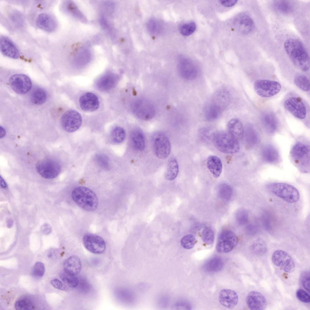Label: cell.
I'll return each instance as SVG.
<instances>
[{"label":"cell","mask_w":310,"mask_h":310,"mask_svg":"<svg viewBox=\"0 0 310 310\" xmlns=\"http://www.w3.org/2000/svg\"><path fill=\"white\" fill-rule=\"evenodd\" d=\"M285 50L293 64L299 70L308 71L310 59L307 50L302 42L295 38L286 40L284 43Z\"/></svg>","instance_id":"obj_1"},{"label":"cell","mask_w":310,"mask_h":310,"mask_svg":"<svg viewBox=\"0 0 310 310\" xmlns=\"http://www.w3.org/2000/svg\"><path fill=\"white\" fill-rule=\"evenodd\" d=\"M73 200L80 207L89 211L95 210L98 206V200L95 193L84 186L75 188L72 192Z\"/></svg>","instance_id":"obj_2"},{"label":"cell","mask_w":310,"mask_h":310,"mask_svg":"<svg viewBox=\"0 0 310 310\" xmlns=\"http://www.w3.org/2000/svg\"><path fill=\"white\" fill-rule=\"evenodd\" d=\"M310 147L298 142L293 145L290 152L291 160L301 172L308 173L310 170Z\"/></svg>","instance_id":"obj_3"},{"label":"cell","mask_w":310,"mask_h":310,"mask_svg":"<svg viewBox=\"0 0 310 310\" xmlns=\"http://www.w3.org/2000/svg\"><path fill=\"white\" fill-rule=\"evenodd\" d=\"M213 141L216 149L223 153L234 154L239 150L238 140L228 132L221 131L216 132L213 135Z\"/></svg>","instance_id":"obj_4"},{"label":"cell","mask_w":310,"mask_h":310,"mask_svg":"<svg viewBox=\"0 0 310 310\" xmlns=\"http://www.w3.org/2000/svg\"><path fill=\"white\" fill-rule=\"evenodd\" d=\"M268 188L273 194L287 203H295L299 199L298 190L291 185L283 183H274L270 184Z\"/></svg>","instance_id":"obj_5"},{"label":"cell","mask_w":310,"mask_h":310,"mask_svg":"<svg viewBox=\"0 0 310 310\" xmlns=\"http://www.w3.org/2000/svg\"><path fill=\"white\" fill-rule=\"evenodd\" d=\"M38 173L43 177L48 179L56 177L60 173L61 166L58 160L48 157L40 161L36 165Z\"/></svg>","instance_id":"obj_6"},{"label":"cell","mask_w":310,"mask_h":310,"mask_svg":"<svg viewBox=\"0 0 310 310\" xmlns=\"http://www.w3.org/2000/svg\"><path fill=\"white\" fill-rule=\"evenodd\" d=\"M132 111L137 117L143 120L152 119L155 113V107L149 101L139 99L134 101L131 105Z\"/></svg>","instance_id":"obj_7"},{"label":"cell","mask_w":310,"mask_h":310,"mask_svg":"<svg viewBox=\"0 0 310 310\" xmlns=\"http://www.w3.org/2000/svg\"><path fill=\"white\" fill-rule=\"evenodd\" d=\"M230 100L229 92L223 88L219 89L214 93L211 102L206 107L219 116L229 105Z\"/></svg>","instance_id":"obj_8"},{"label":"cell","mask_w":310,"mask_h":310,"mask_svg":"<svg viewBox=\"0 0 310 310\" xmlns=\"http://www.w3.org/2000/svg\"><path fill=\"white\" fill-rule=\"evenodd\" d=\"M254 90L259 96L265 98L273 96L280 91L281 86L277 81L269 80L259 79L256 80L254 84Z\"/></svg>","instance_id":"obj_9"},{"label":"cell","mask_w":310,"mask_h":310,"mask_svg":"<svg viewBox=\"0 0 310 310\" xmlns=\"http://www.w3.org/2000/svg\"><path fill=\"white\" fill-rule=\"evenodd\" d=\"M238 238L232 231L228 229L223 230L217 238L216 249L219 252L226 253L231 251L238 244Z\"/></svg>","instance_id":"obj_10"},{"label":"cell","mask_w":310,"mask_h":310,"mask_svg":"<svg viewBox=\"0 0 310 310\" xmlns=\"http://www.w3.org/2000/svg\"><path fill=\"white\" fill-rule=\"evenodd\" d=\"M152 144L156 155L160 159L166 158L171 151V144L169 138L164 133L158 132L152 138Z\"/></svg>","instance_id":"obj_11"},{"label":"cell","mask_w":310,"mask_h":310,"mask_svg":"<svg viewBox=\"0 0 310 310\" xmlns=\"http://www.w3.org/2000/svg\"><path fill=\"white\" fill-rule=\"evenodd\" d=\"M61 125L66 131L72 133L77 130L81 126L82 118L77 111L70 110L65 112L61 119Z\"/></svg>","instance_id":"obj_12"},{"label":"cell","mask_w":310,"mask_h":310,"mask_svg":"<svg viewBox=\"0 0 310 310\" xmlns=\"http://www.w3.org/2000/svg\"><path fill=\"white\" fill-rule=\"evenodd\" d=\"M272 259L275 265L286 272H292L295 269V265L293 259L284 251H275L272 255Z\"/></svg>","instance_id":"obj_13"},{"label":"cell","mask_w":310,"mask_h":310,"mask_svg":"<svg viewBox=\"0 0 310 310\" xmlns=\"http://www.w3.org/2000/svg\"><path fill=\"white\" fill-rule=\"evenodd\" d=\"M9 81L12 89L19 94L26 93L30 90L32 87L30 79L24 74H14L11 77Z\"/></svg>","instance_id":"obj_14"},{"label":"cell","mask_w":310,"mask_h":310,"mask_svg":"<svg viewBox=\"0 0 310 310\" xmlns=\"http://www.w3.org/2000/svg\"><path fill=\"white\" fill-rule=\"evenodd\" d=\"M83 242L85 248L92 253L101 254L105 250L106 244L104 241L97 235L91 233L85 234L83 236Z\"/></svg>","instance_id":"obj_15"},{"label":"cell","mask_w":310,"mask_h":310,"mask_svg":"<svg viewBox=\"0 0 310 310\" xmlns=\"http://www.w3.org/2000/svg\"><path fill=\"white\" fill-rule=\"evenodd\" d=\"M285 109L295 117L303 119L306 117V110L305 104L302 99L297 97H291L285 101Z\"/></svg>","instance_id":"obj_16"},{"label":"cell","mask_w":310,"mask_h":310,"mask_svg":"<svg viewBox=\"0 0 310 310\" xmlns=\"http://www.w3.org/2000/svg\"><path fill=\"white\" fill-rule=\"evenodd\" d=\"M178 69L180 75L186 80H192L198 75V70L195 65L192 61L186 58L180 59Z\"/></svg>","instance_id":"obj_17"},{"label":"cell","mask_w":310,"mask_h":310,"mask_svg":"<svg viewBox=\"0 0 310 310\" xmlns=\"http://www.w3.org/2000/svg\"><path fill=\"white\" fill-rule=\"evenodd\" d=\"M235 28L241 33L247 35L254 29V24L251 17L248 14L241 13L237 15L234 21Z\"/></svg>","instance_id":"obj_18"},{"label":"cell","mask_w":310,"mask_h":310,"mask_svg":"<svg viewBox=\"0 0 310 310\" xmlns=\"http://www.w3.org/2000/svg\"><path fill=\"white\" fill-rule=\"evenodd\" d=\"M246 302L248 307L252 310H263L267 306V301L265 296L256 291H252L249 293Z\"/></svg>","instance_id":"obj_19"},{"label":"cell","mask_w":310,"mask_h":310,"mask_svg":"<svg viewBox=\"0 0 310 310\" xmlns=\"http://www.w3.org/2000/svg\"><path fill=\"white\" fill-rule=\"evenodd\" d=\"M79 102L81 109L85 111H94L99 107L97 97L91 92H87L82 95L80 98Z\"/></svg>","instance_id":"obj_20"},{"label":"cell","mask_w":310,"mask_h":310,"mask_svg":"<svg viewBox=\"0 0 310 310\" xmlns=\"http://www.w3.org/2000/svg\"><path fill=\"white\" fill-rule=\"evenodd\" d=\"M219 300L221 304L224 306L229 308H232L237 305L238 297L236 293L234 291L224 289L219 292Z\"/></svg>","instance_id":"obj_21"},{"label":"cell","mask_w":310,"mask_h":310,"mask_svg":"<svg viewBox=\"0 0 310 310\" xmlns=\"http://www.w3.org/2000/svg\"><path fill=\"white\" fill-rule=\"evenodd\" d=\"M0 49L5 56L13 58H18L20 54L18 50L13 42L8 37L1 36L0 38Z\"/></svg>","instance_id":"obj_22"},{"label":"cell","mask_w":310,"mask_h":310,"mask_svg":"<svg viewBox=\"0 0 310 310\" xmlns=\"http://www.w3.org/2000/svg\"><path fill=\"white\" fill-rule=\"evenodd\" d=\"M36 23L40 28L48 32L54 31L57 26L54 18L50 15L45 13L38 15L36 19Z\"/></svg>","instance_id":"obj_23"},{"label":"cell","mask_w":310,"mask_h":310,"mask_svg":"<svg viewBox=\"0 0 310 310\" xmlns=\"http://www.w3.org/2000/svg\"><path fill=\"white\" fill-rule=\"evenodd\" d=\"M262 124L265 130L272 134L276 130L278 127V121L274 114L271 112H265L261 115Z\"/></svg>","instance_id":"obj_24"},{"label":"cell","mask_w":310,"mask_h":310,"mask_svg":"<svg viewBox=\"0 0 310 310\" xmlns=\"http://www.w3.org/2000/svg\"><path fill=\"white\" fill-rule=\"evenodd\" d=\"M64 271L72 275L76 276L80 272L81 268V261L75 255L70 256L64 261Z\"/></svg>","instance_id":"obj_25"},{"label":"cell","mask_w":310,"mask_h":310,"mask_svg":"<svg viewBox=\"0 0 310 310\" xmlns=\"http://www.w3.org/2000/svg\"><path fill=\"white\" fill-rule=\"evenodd\" d=\"M228 132L238 140L243 138L244 128L241 122L236 118H233L228 122Z\"/></svg>","instance_id":"obj_26"},{"label":"cell","mask_w":310,"mask_h":310,"mask_svg":"<svg viewBox=\"0 0 310 310\" xmlns=\"http://www.w3.org/2000/svg\"><path fill=\"white\" fill-rule=\"evenodd\" d=\"M262 157L265 162L270 164H276L279 162V155L278 151L273 146L267 145L262 149Z\"/></svg>","instance_id":"obj_27"},{"label":"cell","mask_w":310,"mask_h":310,"mask_svg":"<svg viewBox=\"0 0 310 310\" xmlns=\"http://www.w3.org/2000/svg\"><path fill=\"white\" fill-rule=\"evenodd\" d=\"M130 140L132 147L137 151H142L145 148V140L144 135L140 129L133 130L130 135Z\"/></svg>","instance_id":"obj_28"},{"label":"cell","mask_w":310,"mask_h":310,"mask_svg":"<svg viewBox=\"0 0 310 310\" xmlns=\"http://www.w3.org/2000/svg\"><path fill=\"white\" fill-rule=\"evenodd\" d=\"M207 166L214 177L217 178L220 176L222 170V163L218 157L215 156H209L207 160Z\"/></svg>","instance_id":"obj_29"},{"label":"cell","mask_w":310,"mask_h":310,"mask_svg":"<svg viewBox=\"0 0 310 310\" xmlns=\"http://www.w3.org/2000/svg\"><path fill=\"white\" fill-rule=\"evenodd\" d=\"M243 137L247 146L252 147L256 146L259 141V137L256 130L251 125H247L244 129Z\"/></svg>","instance_id":"obj_30"},{"label":"cell","mask_w":310,"mask_h":310,"mask_svg":"<svg viewBox=\"0 0 310 310\" xmlns=\"http://www.w3.org/2000/svg\"><path fill=\"white\" fill-rule=\"evenodd\" d=\"M116 78L115 75L107 74L98 80L97 86L99 89L102 91H107L115 85Z\"/></svg>","instance_id":"obj_31"},{"label":"cell","mask_w":310,"mask_h":310,"mask_svg":"<svg viewBox=\"0 0 310 310\" xmlns=\"http://www.w3.org/2000/svg\"><path fill=\"white\" fill-rule=\"evenodd\" d=\"M223 266V262L221 258L218 257H213L206 262L203 266L206 272H214L220 271Z\"/></svg>","instance_id":"obj_32"},{"label":"cell","mask_w":310,"mask_h":310,"mask_svg":"<svg viewBox=\"0 0 310 310\" xmlns=\"http://www.w3.org/2000/svg\"><path fill=\"white\" fill-rule=\"evenodd\" d=\"M73 57L75 63L80 65L88 62L91 59V55L88 49L82 47L77 51Z\"/></svg>","instance_id":"obj_33"},{"label":"cell","mask_w":310,"mask_h":310,"mask_svg":"<svg viewBox=\"0 0 310 310\" xmlns=\"http://www.w3.org/2000/svg\"><path fill=\"white\" fill-rule=\"evenodd\" d=\"M179 172V167L177 162L176 159H170L168 163L165 176L166 179L172 180L177 176Z\"/></svg>","instance_id":"obj_34"},{"label":"cell","mask_w":310,"mask_h":310,"mask_svg":"<svg viewBox=\"0 0 310 310\" xmlns=\"http://www.w3.org/2000/svg\"><path fill=\"white\" fill-rule=\"evenodd\" d=\"M274 5L275 9L279 13L288 14L293 10L292 3L289 1L286 0H277L275 1Z\"/></svg>","instance_id":"obj_35"},{"label":"cell","mask_w":310,"mask_h":310,"mask_svg":"<svg viewBox=\"0 0 310 310\" xmlns=\"http://www.w3.org/2000/svg\"><path fill=\"white\" fill-rule=\"evenodd\" d=\"M295 84L302 90L308 91L310 90V81L308 78L305 75L299 74L296 75L294 79Z\"/></svg>","instance_id":"obj_36"},{"label":"cell","mask_w":310,"mask_h":310,"mask_svg":"<svg viewBox=\"0 0 310 310\" xmlns=\"http://www.w3.org/2000/svg\"><path fill=\"white\" fill-rule=\"evenodd\" d=\"M64 5V8L68 12L81 21H86L85 18L73 2L68 1Z\"/></svg>","instance_id":"obj_37"},{"label":"cell","mask_w":310,"mask_h":310,"mask_svg":"<svg viewBox=\"0 0 310 310\" xmlns=\"http://www.w3.org/2000/svg\"><path fill=\"white\" fill-rule=\"evenodd\" d=\"M59 276L61 279L68 286L75 288L79 283V280L76 276L69 274L64 271L61 272Z\"/></svg>","instance_id":"obj_38"},{"label":"cell","mask_w":310,"mask_h":310,"mask_svg":"<svg viewBox=\"0 0 310 310\" xmlns=\"http://www.w3.org/2000/svg\"><path fill=\"white\" fill-rule=\"evenodd\" d=\"M46 97V94L45 91L43 89L38 88L32 92L31 100L34 104L40 105L45 102Z\"/></svg>","instance_id":"obj_39"},{"label":"cell","mask_w":310,"mask_h":310,"mask_svg":"<svg viewBox=\"0 0 310 310\" xmlns=\"http://www.w3.org/2000/svg\"><path fill=\"white\" fill-rule=\"evenodd\" d=\"M251 249L254 253L261 255L264 254L266 252L267 246L262 240L258 239L253 242L251 245Z\"/></svg>","instance_id":"obj_40"},{"label":"cell","mask_w":310,"mask_h":310,"mask_svg":"<svg viewBox=\"0 0 310 310\" xmlns=\"http://www.w3.org/2000/svg\"><path fill=\"white\" fill-rule=\"evenodd\" d=\"M126 136L125 132L122 128L117 127L114 128L111 133V137L113 141L116 143H120L124 140Z\"/></svg>","instance_id":"obj_41"},{"label":"cell","mask_w":310,"mask_h":310,"mask_svg":"<svg viewBox=\"0 0 310 310\" xmlns=\"http://www.w3.org/2000/svg\"><path fill=\"white\" fill-rule=\"evenodd\" d=\"M32 300L28 298H22L17 301L15 304V307L18 310L31 309L34 307Z\"/></svg>","instance_id":"obj_42"},{"label":"cell","mask_w":310,"mask_h":310,"mask_svg":"<svg viewBox=\"0 0 310 310\" xmlns=\"http://www.w3.org/2000/svg\"><path fill=\"white\" fill-rule=\"evenodd\" d=\"M203 241L208 245L212 244L214 239V232L211 227L206 226L203 230L201 234Z\"/></svg>","instance_id":"obj_43"},{"label":"cell","mask_w":310,"mask_h":310,"mask_svg":"<svg viewBox=\"0 0 310 310\" xmlns=\"http://www.w3.org/2000/svg\"><path fill=\"white\" fill-rule=\"evenodd\" d=\"M196 27L195 22L193 21L181 25L179 31L183 35L188 36L194 32Z\"/></svg>","instance_id":"obj_44"},{"label":"cell","mask_w":310,"mask_h":310,"mask_svg":"<svg viewBox=\"0 0 310 310\" xmlns=\"http://www.w3.org/2000/svg\"><path fill=\"white\" fill-rule=\"evenodd\" d=\"M196 241L194 236L189 234L183 237L181 240V244L183 248L186 249H190L194 246Z\"/></svg>","instance_id":"obj_45"},{"label":"cell","mask_w":310,"mask_h":310,"mask_svg":"<svg viewBox=\"0 0 310 310\" xmlns=\"http://www.w3.org/2000/svg\"><path fill=\"white\" fill-rule=\"evenodd\" d=\"M95 158L97 163L102 169L105 170L110 169L109 160L107 156L103 154H98L96 156Z\"/></svg>","instance_id":"obj_46"},{"label":"cell","mask_w":310,"mask_h":310,"mask_svg":"<svg viewBox=\"0 0 310 310\" xmlns=\"http://www.w3.org/2000/svg\"><path fill=\"white\" fill-rule=\"evenodd\" d=\"M147 27L150 32L153 35L159 34L161 29L160 23L154 19L150 20L148 22Z\"/></svg>","instance_id":"obj_47"},{"label":"cell","mask_w":310,"mask_h":310,"mask_svg":"<svg viewBox=\"0 0 310 310\" xmlns=\"http://www.w3.org/2000/svg\"><path fill=\"white\" fill-rule=\"evenodd\" d=\"M300 282L303 287L309 292H310V272L305 271L302 272L300 276Z\"/></svg>","instance_id":"obj_48"},{"label":"cell","mask_w":310,"mask_h":310,"mask_svg":"<svg viewBox=\"0 0 310 310\" xmlns=\"http://www.w3.org/2000/svg\"><path fill=\"white\" fill-rule=\"evenodd\" d=\"M45 272V267L44 264L41 262H36L32 271L33 275L37 277H41L43 276Z\"/></svg>","instance_id":"obj_49"},{"label":"cell","mask_w":310,"mask_h":310,"mask_svg":"<svg viewBox=\"0 0 310 310\" xmlns=\"http://www.w3.org/2000/svg\"><path fill=\"white\" fill-rule=\"evenodd\" d=\"M297 298L300 301L305 303H308L310 302L309 294L302 289H297L296 292Z\"/></svg>","instance_id":"obj_50"},{"label":"cell","mask_w":310,"mask_h":310,"mask_svg":"<svg viewBox=\"0 0 310 310\" xmlns=\"http://www.w3.org/2000/svg\"><path fill=\"white\" fill-rule=\"evenodd\" d=\"M249 217L247 211L244 209L240 210L236 216V219L240 224H243L246 223L248 220Z\"/></svg>","instance_id":"obj_51"},{"label":"cell","mask_w":310,"mask_h":310,"mask_svg":"<svg viewBox=\"0 0 310 310\" xmlns=\"http://www.w3.org/2000/svg\"><path fill=\"white\" fill-rule=\"evenodd\" d=\"M219 193L223 198H229L232 193V190L230 186L226 184H221L219 186Z\"/></svg>","instance_id":"obj_52"},{"label":"cell","mask_w":310,"mask_h":310,"mask_svg":"<svg viewBox=\"0 0 310 310\" xmlns=\"http://www.w3.org/2000/svg\"><path fill=\"white\" fill-rule=\"evenodd\" d=\"M51 282L52 286L56 289L63 291L66 290L67 289L66 285L58 279H53Z\"/></svg>","instance_id":"obj_53"},{"label":"cell","mask_w":310,"mask_h":310,"mask_svg":"<svg viewBox=\"0 0 310 310\" xmlns=\"http://www.w3.org/2000/svg\"><path fill=\"white\" fill-rule=\"evenodd\" d=\"M236 0H226L220 1L221 4L226 7H230L234 5L237 2Z\"/></svg>","instance_id":"obj_54"},{"label":"cell","mask_w":310,"mask_h":310,"mask_svg":"<svg viewBox=\"0 0 310 310\" xmlns=\"http://www.w3.org/2000/svg\"><path fill=\"white\" fill-rule=\"evenodd\" d=\"M6 134V131L5 129L3 127L1 126H0V138H3Z\"/></svg>","instance_id":"obj_55"},{"label":"cell","mask_w":310,"mask_h":310,"mask_svg":"<svg viewBox=\"0 0 310 310\" xmlns=\"http://www.w3.org/2000/svg\"><path fill=\"white\" fill-rule=\"evenodd\" d=\"M0 184L1 186L3 188H5L7 187V184L4 179L0 176Z\"/></svg>","instance_id":"obj_56"}]
</instances>
